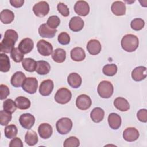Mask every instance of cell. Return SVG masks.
Listing matches in <instances>:
<instances>
[{
    "label": "cell",
    "instance_id": "obj_1",
    "mask_svg": "<svg viewBox=\"0 0 147 147\" xmlns=\"http://www.w3.org/2000/svg\"><path fill=\"white\" fill-rule=\"evenodd\" d=\"M18 34L16 31L13 29L7 30L4 34V38L2 40L1 46V52L5 53H9L14 48L15 43L18 40Z\"/></svg>",
    "mask_w": 147,
    "mask_h": 147
},
{
    "label": "cell",
    "instance_id": "obj_2",
    "mask_svg": "<svg viewBox=\"0 0 147 147\" xmlns=\"http://www.w3.org/2000/svg\"><path fill=\"white\" fill-rule=\"evenodd\" d=\"M139 41L138 37L132 34L125 35L121 40L122 49L128 52H134L138 47Z\"/></svg>",
    "mask_w": 147,
    "mask_h": 147
},
{
    "label": "cell",
    "instance_id": "obj_3",
    "mask_svg": "<svg viewBox=\"0 0 147 147\" xmlns=\"http://www.w3.org/2000/svg\"><path fill=\"white\" fill-rule=\"evenodd\" d=\"M97 91L101 98L107 99L112 96L114 92V87L110 82L103 80L99 83Z\"/></svg>",
    "mask_w": 147,
    "mask_h": 147
},
{
    "label": "cell",
    "instance_id": "obj_4",
    "mask_svg": "<svg viewBox=\"0 0 147 147\" xmlns=\"http://www.w3.org/2000/svg\"><path fill=\"white\" fill-rule=\"evenodd\" d=\"M72 121L67 117L61 118L56 123L57 132L60 134H66L69 133L72 127Z\"/></svg>",
    "mask_w": 147,
    "mask_h": 147
},
{
    "label": "cell",
    "instance_id": "obj_5",
    "mask_svg": "<svg viewBox=\"0 0 147 147\" xmlns=\"http://www.w3.org/2000/svg\"><path fill=\"white\" fill-rule=\"evenodd\" d=\"M72 98L71 92L67 88L62 87L59 89L55 95V101L61 105L68 103Z\"/></svg>",
    "mask_w": 147,
    "mask_h": 147
},
{
    "label": "cell",
    "instance_id": "obj_6",
    "mask_svg": "<svg viewBox=\"0 0 147 147\" xmlns=\"http://www.w3.org/2000/svg\"><path fill=\"white\" fill-rule=\"evenodd\" d=\"M38 81L36 78L28 77L25 79L22 85V89L30 94H33L37 91Z\"/></svg>",
    "mask_w": 147,
    "mask_h": 147
},
{
    "label": "cell",
    "instance_id": "obj_7",
    "mask_svg": "<svg viewBox=\"0 0 147 147\" xmlns=\"http://www.w3.org/2000/svg\"><path fill=\"white\" fill-rule=\"evenodd\" d=\"M34 14L38 17H43L49 11V6L45 1H40L36 3L33 7Z\"/></svg>",
    "mask_w": 147,
    "mask_h": 147
},
{
    "label": "cell",
    "instance_id": "obj_8",
    "mask_svg": "<svg viewBox=\"0 0 147 147\" xmlns=\"http://www.w3.org/2000/svg\"><path fill=\"white\" fill-rule=\"evenodd\" d=\"M37 48L39 53L44 56H48L53 52L52 45L44 40H40L38 41Z\"/></svg>",
    "mask_w": 147,
    "mask_h": 147
},
{
    "label": "cell",
    "instance_id": "obj_9",
    "mask_svg": "<svg viewBox=\"0 0 147 147\" xmlns=\"http://www.w3.org/2000/svg\"><path fill=\"white\" fill-rule=\"evenodd\" d=\"M19 122L21 126L25 129H30L34 124L35 118L30 113H25L20 115Z\"/></svg>",
    "mask_w": 147,
    "mask_h": 147
},
{
    "label": "cell",
    "instance_id": "obj_10",
    "mask_svg": "<svg viewBox=\"0 0 147 147\" xmlns=\"http://www.w3.org/2000/svg\"><path fill=\"white\" fill-rule=\"evenodd\" d=\"M92 104V101L90 96L86 94L79 95L76 100V107L82 110H85L89 109Z\"/></svg>",
    "mask_w": 147,
    "mask_h": 147
},
{
    "label": "cell",
    "instance_id": "obj_11",
    "mask_svg": "<svg viewBox=\"0 0 147 147\" xmlns=\"http://www.w3.org/2000/svg\"><path fill=\"white\" fill-rule=\"evenodd\" d=\"M75 13L80 16H86L90 12V6L88 3L84 1H78L74 5Z\"/></svg>",
    "mask_w": 147,
    "mask_h": 147
},
{
    "label": "cell",
    "instance_id": "obj_12",
    "mask_svg": "<svg viewBox=\"0 0 147 147\" xmlns=\"http://www.w3.org/2000/svg\"><path fill=\"white\" fill-rule=\"evenodd\" d=\"M54 87L53 82L51 79H47L41 82L39 87V92L42 96L49 95Z\"/></svg>",
    "mask_w": 147,
    "mask_h": 147
},
{
    "label": "cell",
    "instance_id": "obj_13",
    "mask_svg": "<svg viewBox=\"0 0 147 147\" xmlns=\"http://www.w3.org/2000/svg\"><path fill=\"white\" fill-rule=\"evenodd\" d=\"M140 134L137 129L133 127L126 128L123 132V139L128 142H133L138 139Z\"/></svg>",
    "mask_w": 147,
    "mask_h": 147
},
{
    "label": "cell",
    "instance_id": "obj_14",
    "mask_svg": "<svg viewBox=\"0 0 147 147\" xmlns=\"http://www.w3.org/2000/svg\"><path fill=\"white\" fill-rule=\"evenodd\" d=\"M34 47V42L30 38L22 39L18 44V48L23 54H27L30 52Z\"/></svg>",
    "mask_w": 147,
    "mask_h": 147
},
{
    "label": "cell",
    "instance_id": "obj_15",
    "mask_svg": "<svg viewBox=\"0 0 147 147\" xmlns=\"http://www.w3.org/2000/svg\"><path fill=\"white\" fill-rule=\"evenodd\" d=\"M38 33L40 36L44 38H53L57 30L49 28L47 24H41L38 28Z\"/></svg>",
    "mask_w": 147,
    "mask_h": 147
},
{
    "label": "cell",
    "instance_id": "obj_16",
    "mask_svg": "<svg viewBox=\"0 0 147 147\" xmlns=\"http://www.w3.org/2000/svg\"><path fill=\"white\" fill-rule=\"evenodd\" d=\"M38 133L40 137L43 139H48L52 134L53 129L51 125L47 123H43L39 125Z\"/></svg>",
    "mask_w": 147,
    "mask_h": 147
},
{
    "label": "cell",
    "instance_id": "obj_17",
    "mask_svg": "<svg viewBox=\"0 0 147 147\" xmlns=\"http://www.w3.org/2000/svg\"><path fill=\"white\" fill-rule=\"evenodd\" d=\"M146 77V68L144 66H138L136 67L131 72L132 79L136 81L140 82Z\"/></svg>",
    "mask_w": 147,
    "mask_h": 147
},
{
    "label": "cell",
    "instance_id": "obj_18",
    "mask_svg": "<svg viewBox=\"0 0 147 147\" xmlns=\"http://www.w3.org/2000/svg\"><path fill=\"white\" fill-rule=\"evenodd\" d=\"M102 48L101 44L96 39L90 40L87 44V49L90 54L96 55L100 52Z\"/></svg>",
    "mask_w": 147,
    "mask_h": 147
},
{
    "label": "cell",
    "instance_id": "obj_19",
    "mask_svg": "<svg viewBox=\"0 0 147 147\" xmlns=\"http://www.w3.org/2000/svg\"><path fill=\"white\" fill-rule=\"evenodd\" d=\"M122 119L119 115L115 113H110L108 116V123L111 129L117 130L121 125Z\"/></svg>",
    "mask_w": 147,
    "mask_h": 147
},
{
    "label": "cell",
    "instance_id": "obj_20",
    "mask_svg": "<svg viewBox=\"0 0 147 147\" xmlns=\"http://www.w3.org/2000/svg\"><path fill=\"white\" fill-rule=\"evenodd\" d=\"M111 10L115 16H123L126 14V7L125 4L119 1L114 2L111 6Z\"/></svg>",
    "mask_w": 147,
    "mask_h": 147
},
{
    "label": "cell",
    "instance_id": "obj_21",
    "mask_svg": "<svg viewBox=\"0 0 147 147\" xmlns=\"http://www.w3.org/2000/svg\"><path fill=\"white\" fill-rule=\"evenodd\" d=\"M84 21L78 16H74L71 18L69 22V27L73 32H79L84 26Z\"/></svg>",
    "mask_w": 147,
    "mask_h": 147
},
{
    "label": "cell",
    "instance_id": "obj_22",
    "mask_svg": "<svg viewBox=\"0 0 147 147\" xmlns=\"http://www.w3.org/2000/svg\"><path fill=\"white\" fill-rule=\"evenodd\" d=\"M26 78L25 75L22 72L17 71L12 75L10 83L14 87H20L22 86Z\"/></svg>",
    "mask_w": 147,
    "mask_h": 147
},
{
    "label": "cell",
    "instance_id": "obj_23",
    "mask_svg": "<svg viewBox=\"0 0 147 147\" xmlns=\"http://www.w3.org/2000/svg\"><path fill=\"white\" fill-rule=\"evenodd\" d=\"M67 82L68 84L74 88H79L82 84V78L77 73H71L67 78Z\"/></svg>",
    "mask_w": 147,
    "mask_h": 147
},
{
    "label": "cell",
    "instance_id": "obj_24",
    "mask_svg": "<svg viewBox=\"0 0 147 147\" xmlns=\"http://www.w3.org/2000/svg\"><path fill=\"white\" fill-rule=\"evenodd\" d=\"M71 57L75 61H81L84 60L86 53L83 48L81 47H75L71 51Z\"/></svg>",
    "mask_w": 147,
    "mask_h": 147
},
{
    "label": "cell",
    "instance_id": "obj_25",
    "mask_svg": "<svg viewBox=\"0 0 147 147\" xmlns=\"http://www.w3.org/2000/svg\"><path fill=\"white\" fill-rule=\"evenodd\" d=\"M114 106L121 111H126L130 109V104L128 101L122 97H118L114 100Z\"/></svg>",
    "mask_w": 147,
    "mask_h": 147
},
{
    "label": "cell",
    "instance_id": "obj_26",
    "mask_svg": "<svg viewBox=\"0 0 147 147\" xmlns=\"http://www.w3.org/2000/svg\"><path fill=\"white\" fill-rule=\"evenodd\" d=\"M52 58L54 61L61 63L64 62L66 59V52L62 48H56L52 53Z\"/></svg>",
    "mask_w": 147,
    "mask_h": 147
},
{
    "label": "cell",
    "instance_id": "obj_27",
    "mask_svg": "<svg viewBox=\"0 0 147 147\" xmlns=\"http://www.w3.org/2000/svg\"><path fill=\"white\" fill-rule=\"evenodd\" d=\"M51 69V66L49 64L44 60H40L37 61L36 72L41 75L48 74Z\"/></svg>",
    "mask_w": 147,
    "mask_h": 147
},
{
    "label": "cell",
    "instance_id": "obj_28",
    "mask_svg": "<svg viewBox=\"0 0 147 147\" xmlns=\"http://www.w3.org/2000/svg\"><path fill=\"white\" fill-rule=\"evenodd\" d=\"M105 111L100 107H95L90 113V117L92 121L95 123L101 122L104 118Z\"/></svg>",
    "mask_w": 147,
    "mask_h": 147
},
{
    "label": "cell",
    "instance_id": "obj_29",
    "mask_svg": "<svg viewBox=\"0 0 147 147\" xmlns=\"http://www.w3.org/2000/svg\"><path fill=\"white\" fill-rule=\"evenodd\" d=\"M22 66L26 71L32 72L36 69L37 62L32 58H25L22 61Z\"/></svg>",
    "mask_w": 147,
    "mask_h": 147
},
{
    "label": "cell",
    "instance_id": "obj_30",
    "mask_svg": "<svg viewBox=\"0 0 147 147\" xmlns=\"http://www.w3.org/2000/svg\"><path fill=\"white\" fill-rule=\"evenodd\" d=\"M14 19V13L8 9L3 10L0 13V20L5 24H10Z\"/></svg>",
    "mask_w": 147,
    "mask_h": 147
},
{
    "label": "cell",
    "instance_id": "obj_31",
    "mask_svg": "<svg viewBox=\"0 0 147 147\" xmlns=\"http://www.w3.org/2000/svg\"><path fill=\"white\" fill-rule=\"evenodd\" d=\"M10 69L9 57L5 53L0 54V70L2 72H7Z\"/></svg>",
    "mask_w": 147,
    "mask_h": 147
},
{
    "label": "cell",
    "instance_id": "obj_32",
    "mask_svg": "<svg viewBox=\"0 0 147 147\" xmlns=\"http://www.w3.org/2000/svg\"><path fill=\"white\" fill-rule=\"evenodd\" d=\"M15 103L17 107L20 110H26L30 107L31 103L29 99L24 96H18L16 98Z\"/></svg>",
    "mask_w": 147,
    "mask_h": 147
},
{
    "label": "cell",
    "instance_id": "obj_33",
    "mask_svg": "<svg viewBox=\"0 0 147 147\" xmlns=\"http://www.w3.org/2000/svg\"><path fill=\"white\" fill-rule=\"evenodd\" d=\"M38 139L37 133L33 131L30 130L26 133L25 136V141L29 146H34L38 142Z\"/></svg>",
    "mask_w": 147,
    "mask_h": 147
},
{
    "label": "cell",
    "instance_id": "obj_34",
    "mask_svg": "<svg viewBox=\"0 0 147 147\" xmlns=\"http://www.w3.org/2000/svg\"><path fill=\"white\" fill-rule=\"evenodd\" d=\"M5 136L9 139L14 138L18 133L17 126L15 125L11 124L7 126L4 130Z\"/></svg>",
    "mask_w": 147,
    "mask_h": 147
},
{
    "label": "cell",
    "instance_id": "obj_35",
    "mask_svg": "<svg viewBox=\"0 0 147 147\" xmlns=\"http://www.w3.org/2000/svg\"><path fill=\"white\" fill-rule=\"evenodd\" d=\"M117 66L114 64H108L105 65L102 69L103 73L108 76H113L117 72Z\"/></svg>",
    "mask_w": 147,
    "mask_h": 147
},
{
    "label": "cell",
    "instance_id": "obj_36",
    "mask_svg": "<svg viewBox=\"0 0 147 147\" xmlns=\"http://www.w3.org/2000/svg\"><path fill=\"white\" fill-rule=\"evenodd\" d=\"M12 118L11 113L6 111L1 110L0 111V123L2 126H6L11 121Z\"/></svg>",
    "mask_w": 147,
    "mask_h": 147
},
{
    "label": "cell",
    "instance_id": "obj_37",
    "mask_svg": "<svg viewBox=\"0 0 147 147\" xmlns=\"http://www.w3.org/2000/svg\"><path fill=\"white\" fill-rule=\"evenodd\" d=\"M3 108L5 110L12 114L16 111L17 106L15 102H14L12 99H7L3 102Z\"/></svg>",
    "mask_w": 147,
    "mask_h": 147
},
{
    "label": "cell",
    "instance_id": "obj_38",
    "mask_svg": "<svg viewBox=\"0 0 147 147\" xmlns=\"http://www.w3.org/2000/svg\"><path fill=\"white\" fill-rule=\"evenodd\" d=\"M24 54H23L18 48H14L10 52V56L16 63H20L24 60Z\"/></svg>",
    "mask_w": 147,
    "mask_h": 147
},
{
    "label": "cell",
    "instance_id": "obj_39",
    "mask_svg": "<svg viewBox=\"0 0 147 147\" xmlns=\"http://www.w3.org/2000/svg\"><path fill=\"white\" fill-rule=\"evenodd\" d=\"M144 25L145 21L140 18H136L133 19L130 23L131 28L136 31L141 30L144 27Z\"/></svg>",
    "mask_w": 147,
    "mask_h": 147
},
{
    "label": "cell",
    "instance_id": "obj_40",
    "mask_svg": "<svg viewBox=\"0 0 147 147\" xmlns=\"http://www.w3.org/2000/svg\"><path fill=\"white\" fill-rule=\"evenodd\" d=\"M79 145V140L75 136L68 137L64 141L63 144V146L64 147H78Z\"/></svg>",
    "mask_w": 147,
    "mask_h": 147
},
{
    "label": "cell",
    "instance_id": "obj_41",
    "mask_svg": "<svg viewBox=\"0 0 147 147\" xmlns=\"http://www.w3.org/2000/svg\"><path fill=\"white\" fill-rule=\"evenodd\" d=\"M46 24L49 28L56 29L60 24V20L57 16H51L48 18Z\"/></svg>",
    "mask_w": 147,
    "mask_h": 147
},
{
    "label": "cell",
    "instance_id": "obj_42",
    "mask_svg": "<svg viewBox=\"0 0 147 147\" xmlns=\"http://www.w3.org/2000/svg\"><path fill=\"white\" fill-rule=\"evenodd\" d=\"M57 40L61 45H67L70 42V36L67 32H63L59 34Z\"/></svg>",
    "mask_w": 147,
    "mask_h": 147
},
{
    "label": "cell",
    "instance_id": "obj_43",
    "mask_svg": "<svg viewBox=\"0 0 147 147\" xmlns=\"http://www.w3.org/2000/svg\"><path fill=\"white\" fill-rule=\"evenodd\" d=\"M58 11L64 17H67L69 14V10L68 7L64 3L59 2L57 5Z\"/></svg>",
    "mask_w": 147,
    "mask_h": 147
},
{
    "label": "cell",
    "instance_id": "obj_44",
    "mask_svg": "<svg viewBox=\"0 0 147 147\" xmlns=\"http://www.w3.org/2000/svg\"><path fill=\"white\" fill-rule=\"evenodd\" d=\"M0 99L1 100H3L6 99L7 96L10 94V90L9 87L5 84L0 85Z\"/></svg>",
    "mask_w": 147,
    "mask_h": 147
},
{
    "label": "cell",
    "instance_id": "obj_45",
    "mask_svg": "<svg viewBox=\"0 0 147 147\" xmlns=\"http://www.w3.org/2000/svg\"><path fill=\"white\" fill-rule=\"evenodd\" d=\"M137 117L138 119L142 122H147V110L145 109H142L138 111L137 113Z\"/></svg>",
    "mask_w": 147,
    "mask_h": 147
},
{
    "label": "cell",
    "instance_id": "obj_46",
    "mask_svg": "<svg viewBox=\"0 0 147 147\" xmlns=\"http://www.w3.org/2000/svg\"><path fill=\"white\" fill-rule=\"evenodd\" d=\"M10 147H22L23 143L19 137H14L13 139L10 142L9 144Z\"/></svg>",
    "mask_w": 147,
    "mask_h": 147
},
{
    "label": "cell",
    "instance_id": "obj_47",
    "mask_svg": "<svg viewBox=\"0 0 147 147\" xmlns=\"http://www.w3.org/2000/svg\"><path fill=\"white\" fill-rule=\"evenodd\" d=\"M10 3L12 6L16 8H19L23 5L24 3V0H10Z\"/></svg>",
    "mask_w": 147,
    "mask_h": 147
}]
</instances>
